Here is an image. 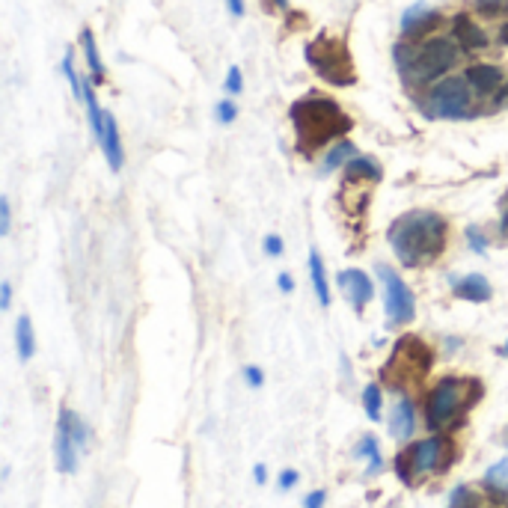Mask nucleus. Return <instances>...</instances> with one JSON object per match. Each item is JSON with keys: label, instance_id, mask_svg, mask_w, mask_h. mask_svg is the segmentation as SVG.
Segmentation results:
<instances>
[{"label": "nucleus", "instance_id": "f257e3e1", "mask_svg": "<svg viewBox=\"0 0 508 508\" xmlns=\"http://www.w3.org/2000/svg\"><path fill=\"white\" fill-rule=\"evenodd\" d=\"M390 244L395 256L411 268L434 262L446 247V220L434 211H411L392 223Z\"/></svg>", "mask_w": 508, "mask_h": 508}, {"label": "nucleus", "instance_id": "f03ea898", "mask_svg": "<svg viewBox=\"0 0 508 508\" xmlns=\"http://www.w3.org/2000/svg\"><path fill=\"white\" fill-rule=\"evenodd\" d=\"M291 126H295L300 149L315 152L351 131V119L345 117L333 98L310 96L291 105Z\"/></svg>", "mask_w": 508, "mask_h": 508}, {"label": "nucleus", "instance_id": "7ed1b4c3", "mask_svg": "<svg viewBox=\"0 0 508 508\" xmlns=\"http://www.w3.org/2000/svg\"><path fill=\"white\" fill-rule=\"evenodd\" d=\"M482 383L472 378H443L425 399V422L432 432H443L446 425L458 422L472 404L479 401Z\"/></svg>", "mask_w": 508, "mask_h": 508}, {"label": "nucleus", "instance_id": "20e7f679", "mask_svg": "<svg viewBox=\"0 0 508 508\" xmlns=\"http://www.w3.org/2000/svg\"><path fill=\"white\" fill-rule=\"evenodd\" d=\"M452 443L446 437H425V440H416L404 452L395 455V472H399V479L404 484H416L425 476H434V472H443L452 461Z\"/></svg>", "mask_w": 508, "mask_h": 508}, {"label": "nucleus", "instance_id": "39448f33", "mask_svg": "<svg viewBox=\"0 0 508 508\" xmlns=\"http://www.w3.org/2000/svg\"><path fill=\"white\" fill-rule=\"evenodd\" d=\"M307 63L324 77L327 84L351 86V84L357 81L351 54H348L345 42L327 36V33H321L319 39H312V42L307 45Z\"/></svg>", "mask_w": 508, "mask_h": 508}, {"label": "nucleus", "instance_id": "423d86ee", "mask_svg": "<svg viewBox=\"0 0 508 508\" xmlns=\"http://www.w3.org/2000/svg\"><path fill=\"white\" fill-rule=\"evenodd\" d=\"M458 60V42L446 36H434L425 45H420L413 54H408V63H404V75L416 84H428L443 77Z\"/></svg>", "mask_w": 508, "mask_h": 508}, {"label": "nucleus", "instance_id": "0eeeda50", "mask_svg": "<svg viewBox=\"0 0 508 508\" xmlns=\"http://www.w3.org/2000/svg\"><path fill=\"white\" fill-rule=\"evenodd\" d=\"M428 113L437 119H467L472 113V93L467 77H446L428 93Z\"/></svg>", "mask_w": 508, "mask_h": 508}, {"label": "nucleus", "instance_id": "6e6552de", "mask_svg": "<svg viewBox=\"0 0 508 508\" xmlns=\"http://www.w3.org/2000/svg\"><path fill=\"white\" fill-rule=\"evenodd\" d=\"M378 279L383 286V303H387L390 324H408L416 315L413 291L404 286V279L395 274L390 265H378Z\"/></svg>", "mask_w": 508, "mask_h": 508}, {"label": "nucleus", "instance_id": "1a4fd4ad", "mask_svg": "<svg viewBox=\"0 0 508 508\" xmlns=\"http://www.w3.org/2000/svg\"><path fill=\"white\" fill-rule=\"evenodd\" d=\"M401 363H404L401 381L404 378H420V375H425L428 369H432L434 354H432V348L422 342V339L408 336V339H399V345H395V351L390 357V366H401Z\"/></svg>", "mask_w": 508, "mask_h": 508}, {"label": "nucleus", "instance_id": "9d476101", "mask_svg": "<svg viewBox=\"0 0 508 508\" xmlns=\"http://www.w3.org/2000/svg\"><path fill=\"white\" fill-rule=\"evenodd\" d=\"M339 289L345 291V298L351 300L354 310L369 307V300L375 298V286H371V279L363 274V270H357V268L342 270V274H339Z\"/></svg>", "mask_w": 508, "mask_h": 508}, {"label": "nucleus", "instance_id": "9b49d317", "mask_svg": "<svg viewBox=\"0 0 508 508\" xmlns=\"http://www.w3.org/2000/svg\"><path fill=\"white\" fill-rule=\"evenodd\" d=\"M452 39L458 42L461 51L488 48V36H484V30L476 25V21H470L467 15H458L455 21H452Z\"/></svg>", "mask_w": 508, "mask_h": 508}, {"label": "nucleus", "instance_id": "f8f14e48", "mask_svg": "<svg viewBox=\"0 0 508 508\" xmlns=\"http://www.w3.org/2000/svg\"><path fill=\"white\" fill-rule=\"evenodd\" d=\"M467 84L476 89L479 96H491L496 89L503 86V69L500 66H491V63H476L467 69Z\"/></svg>", "mask_w": 508, "mask_h": 508}, {"label": "nucleus", "instance_id": "ddd939ff", "mask_svg": "<svg viewBox=\"0 0 508 508\" xmlns=\"http://www.w3.org/2000/svg\"><path fill=\"white\" fill-rule=\"evenodd\" d=\"M416 428V411H413V401L404 395L392 404V413H390V434L395 440H411Z\"/></svg>", "mask_w": 508, "mask_h": 508}, {"label": "nucleus", "instance_id": "4468645a", "mask_svg": "<svg viewBox=\"0 0 508 508\" xmlns=\"http://www.w3.org/2000/svg\"><path fill=\"white\" fill-rule=\"evenodd\" d=\"M455 298L461 300H470V303H488L493 298V289L488 277L482 274H467L455 282Z\"/></svg>", "mask_w": 508, "mask_h": 508}, {"label": "nucleus", "instance_id": "2eb2a0df", "mask_svg": "<svg viewBox=\"0 0 508 508\" xmlns=\"http://www.w3.org/2000/svg\"><path fill=\"white\" fill-rule=\"evenodd\" d=\"M101 149H105V157L113 173H119L122 164H126V155H122V143H119V126L113 119V113L105 110V137H101Z\"/></svg>", "mask_w": 508, "mask_h": 508}, {"label": "nucleus", "instance_id": "dca6fc26", "mask_svg": "<svg viewBox=\"0 0 508 508\" xmlns=\"http://www.w3.org/2000/svg\"><path fill=\"white\" fill-rule=\"evenodd\" d=\"M54 455H56V470L60 472H75L77 470V455L81 449L72 440V434L56 422V443H54Z\"/></svg>", "mask_w": 508, "mask_h": 508}, {"label": "nucleus", "instance_id": "f3484780", "mask_svg": "<svg viewBox=\"0 0 508 508\" xmlns=\"http://www.w3.org/2000/svg\"><path fill=\"white\" fill-rule=\"evenodd\" d=\"M437 21V13L432 6H425V4H416L411 6L408 13L401 15V33H408V36H413L416 30H422V27H432Z\"/></svg>", "mask_w": 508, "mask_h": 508}, {"label": "nucleus", "instance_id": "a211bd4d", "mask_svg": "<svg viewBox=\"0 0 508 508\" xmlns=\"http://www.w3.org/2000/svg\"><path fill=\"white\" fill-rule=\"evenodd\" d=\"M15 330H18V333H15L18 357L27 363V360H30L33 354H36V336H33V321H30V315H27V312L18 319V327H15Z\"/></svg>", "mask_w": 508, "mask_h": 508}, {"label": "nucleus", "instance_id": "6ab92c4d", "mask_svg": "<svg viewBox=\"0 0 508 508\" xmlns=\"http://www.w3.org/2000/svg\"><path fill=\"white\" fill-rule=\"evenodd\" d=\"M484 488L493 496H500V500H508V458H503L500 464H493L484 472Z\"/></svg>", "mask_w": 508, "mask_h": 508}, {"label": "nucleus", "instance_id": "aec40b11", "mask_svg": "<svg viewBox=\"0 0 508 508\" xmlns=\"http://www.w3.org/2000/svg\"><path fill=\"white\" fill-rule=\"evenodd\" d=\"M354 455L357 458H366L369 461V470H366V476H378V472L383 470V458H381V446H378V440L366 434L363 440H360V446L354 449Z\"/></svg>", "mask_w": 508, "mask_h": 508}, {"label": "nucleus", "instance_id": "412c9836", "mask_svg": "<svg viewBox=\"0 0 508 508\" xmlns=\"http://www.w3.org/2000/svg\"><path fill=\"white\" fill-rule=\"evenodd\" d=\"M310 274H312V286H315V295H319V303L327 307V303H330V286H327V274H324V262L319 250L310 253Z\"/></svg>", "mask_w": 508, "mask_h": 508}, {"label": "nucleus", "instance_id": "4be33fe9", "mask_svg": "<svg viewBox=\"0 0 508 508\" xmlns=\"http://www.w3.org/2000/svg\"><path fill=\"white\" fill-rule=\"evenodd\" d=\"M81 42H84V54H86V63H89V72H93L96 84H101V81H105V63H101V56H98V45H96L93 30H84Z\"/></svg>", "mask_w": 508, "mask_h": 508}, {"label": "nucleus", "instance_id": "5701e85b", "mask_svg": "<svg viewBox=\"0 0 508 508\" xmlns=\"http://www.w3.org/2000/svg\"><path fill=\"white\" fill-rule=\"evenodd\" d=\"M348 178H371V182H378L381 178V167L371 161V157H351V161H348Z\"/></svg>", "mask_w": 508, "mask_h": 508}, {"label": "nucleus", "instance_id": "b1692460", "mask_svg": "<svg viewBox=\"0 0 508 508\" xmlns=\"http://www.w3.org/2000/svg\"><path fill=\"white\" fill-rule=\"evenodd\" d=\"M381 404H383L381 387L378 383H369V387L363 390V408H366V416L371 422H381Z\"/></svg>", "mask_w": 508, "mask_h": 508}, {"label": "nucleus", "instance_id": "393cba45", "mask_svg": "<svg viewBox=\"0 0 508 508\" xmlns=\"http://www.w3.org/2000/svg\"><path fill=\"white\" fill-rule=\"evenodd\" d=\"M479 503H482V496L472 488H467V484H458L449 496V508H479Z\"/></svg>", "mask_w": 508, "mask_h": 508}, {"label": "nucleus", "instance_id": "a878e982", "mask_svg": "<svg viewBox=\"0 0 508 508\" xmlns=\"http://www.w3.org/2000/svg\"><path fill=\"white\" fill-rule=\"evenodd\" d=\"M345 157H357V149L351 143H336L330 152H327V157H324V169H336V167H342V161Z\"/></svg>", "mask_w": 508, "mask_h": 508}, {"label": "nucleus", "instance_id": "bb28decb", "mask_svg": "<svg viewBox=\"0 0 508 508\" xmlns=\"http://www.w3.org/2000/svg\"><path fill=\"white\" fill-rule=\"evenodd\" d=\"M63 75H66V81H69V86H72V96H75L77 101H84V81H81V77H77V72H75L72 51L63 56Z\"/></svg>", "mask_w": 508, "mask_h": 508}, {"label": "nucleus", "instance_id": "cd10ccee", "mask_svg": "<svg viewBox=\"0 0 508 508\" xmlns=\"http://www.w3.org/2000/svg\"><path fill=\"white\" fill-rule=\"evenodd\" d=\"M244 89V77H241V69L239 66H232L229 75H226V93H232V96H239Z\"/></svg>", "mask_w": 508, "mask_h": 508}, {"label": "nucleus", "instance_id": "c85d7f7f", "mask_svg": "<svg viewBox=\"0 0 508 508\" xmlns=\"http://www.w3.org/2000/svg\"><path fill=\"white\" fill-rule=\"evenodd\" d=\"M9 226H13V211H9V199H0V235H9Z\"/></svg>", "mask_w": 508, "mask_h": 508}, {"label": "nucleus", "instance_id": "c756f323", "mask_svg": "<svg viewBox=\"0 0 508 508\" xmlns=\"http://www.w3.org/2000/svg\"><path fill=\"white\" fill-rule=\"evenodd\" d=\"M235 117H239V110H235L232 101H218V119L223 122V126H229Z\"/></svg>", "mask_w": 508, "mask_h": 508}, {"label": "nucleus", "instance_id": "7c9ffc66", "mask_svg": "<svg viewBox=\"0 0 508 508\" xmlns=\"http://www.w3.org/2000/svg\"><path fill=\"white\" fill-rule=\"evenodd\" d=\"M298 470H282L279 472V479H277V484H279V488L282 491H291V488H295V484H298Z\"/></svg>", "mask_w": 508, "mask_h": 508}, {"label": "nucleus", "instance_id": "2f4dec72", "mask_svg": "<svg viewBox=\"0 0 508 508\" xmlns=\"http://www.w3.org/2000/svg\"><path fill=\"white\" fill-rule=\"evenodd\" d=\"M244 378H247V383H250L253 390L262 387V381H265L262 369H256V366H247V369H244Z\"/></svg>", "mask_w": 508, "mask_h": 508}, {"label": "nucleus", "instance_id": "473e14b6", "mask_svg": "<svg viewBox=\"0 0 508 508\" xmlns=\"http://www.w3.org/2000/svg\"><path fill=\"white\" fill-rule=\"evenodd\" d=\"M327 503V493L324 491H312L307 500H303V508H324Z\"/></svg>", "mask_w": 508, "mask_h": 508}, {"label": "nucleus", "instance_id": "72a5a7b5", "mask_svg": "<svg viewBox=\"0 0 508 508\" xmlns=\"http://www.w3.org/2000/svg\"><path fill=\"white\" fill-rule=\"evenodd\" d=\"M467 239H470V247H472V250H479V253H484V247H488V244H484V239H482V232H476V229H470V232H467Z\"/></svg>", "mask_w": 508, "mask_h": 508}, {"label": "nucleus", "instance_id": "f704fd0d", "mask_svg": "<svg viewBox=\"0 0 508 508\" xmlns=\"http://www.w3.org/2000/svg\"><path fill=\"white\" fill-rule=\"evenodd\" d=\"M9 303H13V286L4 282V286H0V307L9 310Z\"/></svg>", "mask_w": 508, "mask_h": 508}, {"label": "nucleus", "instance_id": "c9c22d12", "mask_svg": "<svg viewBox=\"0 0 508 508\" xmlns=\"http://www.w3.org/2000/svg\"><path fill=\"white\" fill-rule=\"evenodd\" d=\"M265 250H268V256H279L282 253V241L277 239V235H270V239L265 241Z\"/></svg>", "mask_w": 508, "mask_h": 508}, {"label": "nucleus", "instance_id": "e433bc0d", "mask_svg": "<svg viewBox=\"0 0 508 508\" xmlns=\"http://www.w3.org/2000/svg\"><path fill=\"white\" fill-rule=\"evenodd\" d=\"M226 4H229L232 15H244V0H226Z\"/></svg>", "mask_w": 508, "mask_h": 508}, {"label": "nucleus", "instance_id": "4c0bfd02", "mask_svg": "<svg viewBox=\"0 0 508 508\" xmlns=\"http://www.w3.org/2000/svg\"><path fill=\"white\" fill-rule=\"evenodd\" d=\"M253 479H256L259 484H265V482H268V470H265L262 464H256V470H253Z\"/></svg>", "mask_w": 508, "mask_h": 508}, {"label": "nucleus", "instance_id": "58836bf2", "mask_svg": "<svg viewBox=\"0 0 508 508\" xmlns=\"http://www.w3.org/2000/svg\"><path fill=\"white\" fill-rule=\"evenodd\" d=\"M279 289L282 291H291V289H295V279H291L289 274H279Z\"/></svg>", "mask_w": 508, "mask_h": 508}, {"label": "nucleus", "instance_id": "ea45409f", "mask_svg": "<svg viewBox=\"0 0 508 508\" xmlns=\"http://www.w3.org/2000/svg\"><path fill=\"white\" fill-rule=\"evenodd\" d=\"M500 42H503V45H508V25H503V27H500Z\"/></svg>", "mask_w": 508, "mask_h": 508}, {"label": "nucleus", "instance_id": "a19ab883", "mask_svg": "<svg viewBox=\"0 0 508 508\" xmlns=\"http://www.w3.org/2000/svg\"><path fill=\"white\" fill-rule=\"evenodd\" d=\"M505 98H508V84L500 89V93H496V101H505Z\"/></svg>", "mask_w": 508, "mask_h": 508}, {"label": "nucleus", "instance_id": "79ce46f5", "mask_svg": "<svg viewBox=\"0 0 508 508\" xmlns=\"http://www.w3.org/2000/svg\"><path fill=\"white\" fill-rule=\"evenodd\" d=\"M496 354H500V357H508V342H505L503 348H496Z\"/></svg>", "mask_w": 508, "mask_h": 508}, {"label": "nucleus", "instance_id": "37998d69", "mask_svg": "<svg viewBox=\"0 0 508 508\" xmlns=\"http://www.w3.org/2000/svg\"><path fill=\"white\" fill-rule=\"evenodd\" d=\"M503 443L508 446V428H505V432H503Z\"/></svg>", "mask_w": 508, "mask_h": 508}, {"label": "nucleus", "instance_id": "c03bdc74", "mask_svg": "<svg viewBox=\"0 0 508 508\" xmlns=\"http://www.w3.org/2000/svg\"><path fill=\"white\" fill-rule=\"evenodd\" d=\"M274 4H277V6H286V0H274Z\"/></svg>", "mask_w": 508, "mask_h": 508}]
</instances>
